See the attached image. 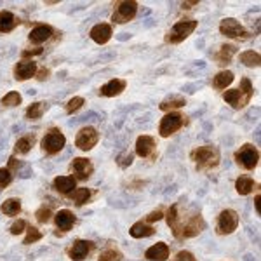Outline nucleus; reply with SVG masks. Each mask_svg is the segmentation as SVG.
I'll return each instance as SVG.
<instances>
[{"label": "nucleus", "mask_w": 261, "mask_h": 261, "mask_svg": "<svg viewBox=\"0 0 261 261\" xmlns=\"http://www.w3.org/2000/svg\"><path fill=\"white\" fill-rule=\"evenodd\" d=\"M167 218V225L171 226L172 233L176 239H190L199 235L202 230L205 228V221L200 214H192L188 216V220L185 221L179 214V205L174 204L169 207V211L166 214Z\"/></svg>", "instance_id": "1"}, {"label": "nucleus", "mask_w": 261, "mask_h": 261, "mask_svg": "<svg viewBox=\"0 0 261 261\" xmlns=\"http://www.w3.org/2000/svg\"><path fill=\"white\" fill-rule=\"evenodd\" d=\"M252 94H254V89H252V86H251V81L249 79H242L239 89H231V91L223 92V99H225L228 105H231V108L241 110V108H244L251 101Z\"/></svg>", "instance_id": "2"}, {"label": "nucleus", "mask_w": 261, "mask_h": 261, "mask_svg": "<svg viewBox=\"0 0 261 261\" xmlns=\"http://www.w3.org/2000/svg\"><path fill=\"white\" fill-rule=\"evenodd\" d=\"M192 161L197 164L199 169H213L220 164V150L216 146H199L190 153Z\"/></svg>", "instance_id": "3"}, {"label": "nucleus", "mask_w": 261, "mask_h": 261, "mask_svg": "<svg viewBox=\"0 0 261 261\" xmlns=\"http://www.w3.org/2000/svg\"><path fill=\"white\" fill-rule=\"evenodd\" d=\"M195 28H197L195 19H181L166 35V42L167 44H179V42H183L185 39H188V37L195 32Z\"/></svg>", "instance_id": "4"}, {"label": "nucleus", "mask_w": 261, "mask_h": 261, "mask_svg": "<svg viewBox=\"0 0 261 261\" xmlns=\"http://www.w3.org/2000/svg\"><path fill=\"white\" fill-rule=\"evenodd\" d=\"M42 150L47 155H56L66 145V138L60 129H50L44 138H42Z\"/></svg>", "instance_id": "5"}, {"label": "nucleus", "mask_w": 261, "mask_h": 261, "mask_svg": "<svg viewBox=\"0 0 261 261\" xmlns=\"http://www.w3.org/2000/svg\"><path fill=\"white\" fill-rule=\"evenodd\" d=\"M185 124H187L185 115H181L178 112H171L162 117L161 125H159V133H161L162 138H169L171 134H174L176 130H179L183 127Z\"/></svg>", "instance_id": "6"}, {"label": "nucleus", "mask_w": 261, "mask_h": 261, "mask_svg": "<svg viewBox=\"0 0 261 261\" xmlns=\"http://www.w3.org/2000/svg\"><path fill=\"white\" fill-rule=\"evenodd\" d=\"M235 161H237V164L242 167V169L251 171L258 166L259 151L252 145H244V146H241V150H237V153H235Z\"/></svg>", "instance_id": "7"}, {"label": "nucleus", "mask_w": 261, "mask_h": 261, "mask_svg": "<svg viewBox=\"0 0 261 261\" xmlns=\"http://www.w3.org/2000/svg\"><path fill=\"white\" fill-rule=\"evenodd\" d=\"M239 214L233 211V209H225V211L220 213L218 216V223H216V231L220 235H230L237 230L239 226Z\"/></svg>", "instance_id": "8"}, {"label": "nucleus", "mask_w": 261, "mask_h": 261, "mask_svg": "<svg viewBox=\"0 0 261 261\" xmlns=\"http://www.w3.org/2000/svg\"><path fill=\"white\" fill-rule=\"evenodd\" d=\"M136 12H138V2H134V0H124V2L117 4L115 12H113V16H112V21L119 24L129 23V21L136 16Z\"/></svg>", "instance_id": "9"}, {"label": "nucleus", "mask_w": 261, "mask_h": 261, "mask_svg": "<svg viewBox=\"0 0 261 261\" xmlns=\"http://www.w3.org/2000/svg\"><path fill=\"white\" fill-rule=\"evenodd\" d=\"M220 32L228 39H249L251 33L242 27L235 18H225L220 23Z\"/></svg>", "instance_id": "10"}, {"label": "nucleus", "mask_w": 261, "mask_h": 261, "mask_svg": "<svg viewBox=\"0 0 261 261\" xmlns=\"http://www.w3.org/2000/svg\"><path fill=\"white\" fill-rule=\"evenodd\" d=\"M98 141H99V133L94 127H84L75 136V146L81 148L82 151L92 150L98 145Z\"/></svg>", "instance_id": "11"}, {"label": "nucleus", "mask_w": 261, "mask_h": 261, "mask_svg": "<svg viewBox=\"0 0 261 261\" xmlns=\"http://www.w3.org/2000/svg\"><path fill=\"white\" fill-rule=\"evenodd\" d=\"M92 249H94V242L82 241L81 239V241L73 242V246H71L68 251V256H70V259H73V261H82L91 254Z\"/></svg>", "instance_id": "12"}, {"label": "nucleus", "mask_w": 261, "mask_h": 261, "mask_svg": "<svg viewBox=\"0 0 261 261\" xmlns=\"http://www.w3.org/2000/svg\"><path fill=\"white\" fill-rule=\"evenodd\" d=\"M70 169L75 174V179H87L92 174L94 167H92V164H91L89 159L77 157V159H73V162H71Z\"/></svg>", "instance_id": "13"}, {"label": "nucleus", "mask_w": 261, "mask_h": 261, "mask_svg": "<svg viewBox=\"0 0 261 261\" xmlns=\"http://www.w3.org/2000/svg\"><path fill=\"white\" fill-rule=\"evenodd\" d=\"M136 153L143 159H151L155 155V140L151 136H140L136 140Z\"/></svg>", "instance_id": "14"}, {"label": "nucleus", "mask_w": 261, "mask_h": 261, "mask_svg": "<svg viewBox=\"0 0 261 261\" xmlns=\"http://www.w3.org/2000/svg\"><path fill=\"white\" fill-rule=\"evenodd\" d=\"M37 73V63L35 61H19L14 66V77L16 81H28V79L35 77Z\"/></svg>", "instance_id": "15"}, {"label": "nucleus", "mask_w": 261, "mask_h": 261, "mask_svg": "<svg viewBox=\"0 0 261 261\" xmlns=\"http://www.w3.org/2000/svg\"><path fill=\"white\" fill-rule=\"evenodd\" d=\"M89 35L96 44L101 45V44H107V42L112 39L113 32H112V27L108 23H99V24H96V27H92Z\"/></svg>", "instance_id": "16"}, {"label": "nucleus", "mask_w": 261, "mask_h": 261, "mask_svg": "<svg viewBox=\"0 0 261 261\" xmlns=\"http://www.w3.org/2000/svg\"><path fill=\"white\" fill-rule=\"evenodd\" d=\"M125 81L122 79H113V81L107 82L105 86H101L99 89V96H105V98H113V96L122 94V91H125Z\"/></svg>", "instance_id": "17"}, {"label": "nucleus", "mask_w": 261, "mask_h": 261, "mask_svg": "<svg viewBox=\"0 0 261 261\" xmlns=\"http://www.w3.org/2000/svg\"><path fill=\"white\" fill-rule=\"evenodd\" d=\"M145 258L148 261H166L169 258V246L164 242H157L155 246L146 249Z\"/></svg>", "instance_id": "18"}, {"label": "nucleus", "mask_w": 261, "mask_h": 261, "mask_svg": "<svg viewBox=\"0 0 261 261\" xmlns=\"http://www.w3.org/2000/svg\"><path fill=\"white\" fill-rule=\"evenodd\" d=\"M53 187L54 190L63 193V195H70L75 190V187H77V179L73 176H58L53 181Z\"/></svg>", "instance_id": "19"}, {"label": "nucleus", "mask_w": 261, "mask_h": 261, "mask_svg": "<svg viewBox=\"0 0 261 261\" xmlns=\"http://www.w3.org/2000/svg\"><path fill=\"white\" fill-rule=\"evenodd\" d=\"M54 221H56V226L61 231H68L71 226L75 225L77 218H75V214L71 213V211H68V209H61L60 213H56V216H54Z\"/></svg>", "instance_id": "20"}, {"label": "nucleus", "mask_w": 261, "mask_h": 261, "mask_svg": "<svg viewBox=\"0 0 261 261\" xmlns=\"http://www.w3.org/2000/svg\"><path fill=\"white\" fill-rule=\"evenodd\" d=\"M50 35H53V28L49 24H39L30 32L28 39H30L32 44H44L45 40L50 39Z\"/></svg>", "instance_id": "21"}, {"label": "nucleus", "mask_w": 261, "mask_h": 261, "mask_svg": "<svg viewBox=\"0 0 261 261\" xmlns=\"http://www.w3.org/2000/svg\"><path fill=\"white\" fill-rule=\"evenodd\" d=\"M19 19L11 11H0V33H9L16 28Z\"/></svg>", "instance_id": "22"}, {"label": "nucleus", "mask_w": 261, "mask_h": 261, "mask_svg": "<svg viewBox=\"0 0 261 261\" xmlns=\"http://www.w3.org/2000/svg\"><path fill=\"white\" fill-rule=\"evenodd\" d=\"M129 233H130V237H134V239H145V237H151V235L155 233V228L143 221H138L130 226Z\"/></svg>", "instance_id": "23"}, {"label": "nucleus", "mask_w": 261, "mask_h": 261, "mask_svg": "<svg viewBox=\"0 0 261 261\" xmlns=\"http://www.w3.org/2000/svg\"><path fill=\"white\" fill-rule=\"evenodd\" d=\"M237 53V47L231 44H225L221 45L220 50H218L216 54V61L218 65H228V63L231 61V58H233V54Z\"/></svg>", "instance_id": "24"}, {"label": "nucleus", "mask_w": 261, "mask_h": 261, "mask_svg": "<svg viewBox=\"0 0 261 261\" xmlns=\"http://www.w3.org/2000/svg\"><path fill=\"white\" fill-rule=\"evenodd\" d=\"M47 110V103L44 101H37V103H32L30 107L27 108V119L28 120H39L42 119V115Z\"/></svg>", "instance_id": "25"}, {"label": "nucleus", "mask_w": 261, "mask_h": 261, "mask_svg": "<svg viewBox=\"0 0 261 261\" xmlns=\"http://www.w3.org/2000/svg\"><path fill=\"white\" fill-rule=\"evenodd\" d=\"M187 105V99L183 98V96H169L167 99H164L161 105H159V108H161L162 112H169V110H176V108H181Z\"/></svg>", "instance_id": "26"}, {"label": "nucleus", "mask_w": 261, "mask_h": 261, "mask_svg": "<svg viewBox=\"0 0 261 261\" xmlns=\"http://www.w3.org/2000/svg\"><path fill=\"white\" fill-rule=\"evenodd\" d=\"M254 187H256L254 179H251L249 176H241V178L235 181V190H237V193H241V195H249L254 190Z\"/></svg>", "instance_id": "27"}, {"label": "nucleus", "mask_w": 261, "mask_h": 261, "mask_svg": "<svg viewBox=\"0 0 261 261\" xmlns=\"http://www.w3.org/2000/svg\"><path fill=\"white\" fill-rule=\"evenodd\" d=\"M231 82H233V73L228 70H223L213 79V87H216V89H226Z\"/></svg>", "instance_id": "28"}, {"label": "nucleus", "mask_w": 261, "mask_h": 261, "mask_svg": "<svg viewBox=\"0 0 261 261\" xmlns=\"http://www.w3.org/2000/svg\"><path fill=\"white\" fill-rule=\"evenodd\" d=\"M0 211H2V214H6V216H16V214H19V211H21L19 199L4 200V204L0 205Z\"/></svg>", "instance_id": "29"}, {"label": "nucleus", "mask_w": 261, "mask_h": 261, "mask_svg": "<svg viewBox=\"0 0 261 261\" xmlns=\"http://www.w3.org/2000/svg\"><path fill=\"white\" fill-rule=\"evenodd\" d=\"M33 143H35V136L19 138V140L16 141V145H14V151H16V153H19V155H27L28 151L32 150Z\"/></svg>", "instance_id": "30"}, {"label": "nucleus", "mask_w": 261, "mask_h": 261, "mask_svg": "<svg viewBox=\"0 0 261 261\" xmlns=\"http://www.w3.org/2000/svg\"><path fill=\"white\" fill-rule=\"evenodd\" d=\"M241 63L246 66H249V68H258L259 63H261V58L258 53H254V50H246V53L241 54Z\"/></svg>", "instance_id": "31"}, {"label": "nucleus", "mask_w": 261, "mask_h": 261, "mask_svg": "<svg viewBox=\"0 0 261 261\" xmlns=\"http://www.w3.org/2000/svg\"><path fill=\"white\" fill-rule=\"evenodd\" d=\"M70 199L75 200V204L77 205H84V204H87L91 199V190L89 188H77V190H73L70 193Z\"/></svg>", "instance_id": "32"}, {"label": "nucleus", "mask_w": 261, "mask_h": 261, "mask_svg": "<svg viewBox=\"0 0 261 261\" xmlns=\"http://www.w3.org/2000/svg\"><path fill=\"white\" fill-rule=\"evenodd\" d=\"M21 101H23V98H21L19 92L11 91V92H7L2 99H0V105H2V107H19Z\"/></svg>", "instance_id": "33"}, {"label": "nucleus", "mask_w": 261, "mask_h": 261, "mask_svg": "<svg viewBox=\"0 0 261 261\" xmlns=\"http://www.w3.org/2000/svg\"><path fill=\"white\" fill-rule=\"evenodd\" d=\"M98 261H122V252L115 247H108L99 254Z\"/></svg>", "instance_id": "34"}, {"label": "nucleus", "mask_w": 261, "mask_h": 261, "mask_svg": "<svg viewBox=\"0 0 261 261\" xmlns=\"http://www.w3.org/2000/svg\"><path fill=\"white\" fill-rule=\"evenodd\" d=\"M42 239V231L35 226H27V237H24L23 244L24 246H30V244H35L37 241Z\"/></svg>", "instance_id": "35"}, {"label": "nucleus", "mask_w": 261, "mask_h": 261, "mask_svg": "<svg viewBox=\"0 0 261 261\" xmlns=\"http://www.w3.org/2000/svg\"><path fill=\"white\" fill-rule=\"evenodd\" d=\"M84 103H86V99L81 98V96H75V98H71L68 103H66V113H75L79 112L81 108L84 107Z\"/></svg>", "instance_id": "36"}, {"label": "nucleus", "mask_w": 261, "mask_h": 261, "mask_svg": "<svg viewBox=\"0 0 261 261\" xmlns=\"http://www.w3.org/2000/svg\"><path fill=\"white\" fill-rule=\"evenodd\" d=\"M133 159H134V155L130 153L129 150H124L119 157H117V164H119L122 169H125V167H129L130 164H133Z\"/></svg>", "instance_id": "37"}, {"label": "nucleus", "mask_w": 261, "mask_h": 261, "mask_svg": "<svg viewBox=\"0 0 261 261\" xmlns=\"http://www.w3.org/2000/svg\"><path fill=\"white\" fill-rule=\"evenodd\" d=\"M11 181H12V172L7 169V167H2V169H0V188L9 187Z\"/></svg>", "instance_id": "38"}, {"label": "nucleus", "mask_w": 261, "mask_h": 261, "mask_svg": "<svg viewBox=\"0 0 261 261\" xmlns=\"http://www.w3.org/2000/svg\"><path fill=\"white\" fill-rule=\"evenodd\" d=\"M37 220H39V223H49L50 216H53V213H50L49 207H45V205H42V207L37 211Z\"/></svg>", "instance_id": "39"}, {"label": "nucleus", "mask_w": 261, "mask_h": 261, "mask_svg": "<svg viewBox=\"0 0 261 261\" xmlns=\"http://www.w3.org/2000/svg\"><path fill=\"white\" fill-rule=\"evenodd\" d=\"M24 230H27V221L24 220H18L11 225V233L12 235H21Z\"/></svg>", "instance_id": "40"}, {"label": "nucleus", "mask_w": 261, "mask_h": 261, "mask_svg": "<svg viewBox=\"0 0 261 261\" xmlns=\"http://www.w3.org/2000/svg\"><path fill=\"white\" fill-rule=\"evenodd\" d=\"M172 261H197L195 256L192 254L190 251H179L178 254L174 256V259Z\"/></svg>", "instance_id": "41"}, {"label": "nucleus", "mask_w": 261, "mask_h": 261, "mask_svg": "<svg viewBox=\"0 0 261 261\" xmlns=\"http://www.w3.org/2000/svg\"><path fill=\"white\" fill-rule=\"evenodd\" d=\"M162 216H164L162 209H157V211H151V213L148 214V216H146V221H148V223L159 221V220H162Z\"/></svg>", "instance_id": "42"}, {"label": "nucleus", "mask_w": 261, "mask_h": 261, "mask_svg": "<svg viewBox=\"0 0 261 261\" xmlns=\"http://www.w3.org/2000/svg\"><path fill=\"white\" fill-rule=\"evenodd\" d=\"M35 54H42V49H33V50H23V58L35 56Z\"/></svg>", "instance_id": "43"}, {"label": "nucleus", "mask_w": 261, "mask_h": 261, "mask_svg": "<svg viewBox=\"0 0 261 261\" xmlns=\"http://www.w3.org/2000/svg\"><path fill=\"white\" fill-rule=\"evenodd\" d=\"M47 75H49V70L47 68H42L40 73H39V77H37V79H39V81H44V79H47Z\"/></svg>", "instance_id": "44"}, {"label": "nucleus", "mask_w": 261, "mask_h": 261, "mask_svg": "<svg viewBox=\"0 0 261 261\" xmlns=\"http://www.w3.org/2000/svg\"><path fill=\"white\" fill-rule=\"evenodd\" d=\"M181 6H183V9H190L192 6H199V2H197V0H193V2H183Z\"/></svg>", "instance_id": "45"}, {"label": "nucleus", "mask_w": 261, "mask_h": 261, "mask_svg": "<svg viewBox=\"0 0 261 261\" xmlns=\"http://www.w3.org/2000/svg\"><path fill=\"white\" fill-rule=\"evenodd\" d=\"M254 207H256V213L259 214V195H256V199H254Z\"/></svg>", "instance_id": "46"}]
</instances>
